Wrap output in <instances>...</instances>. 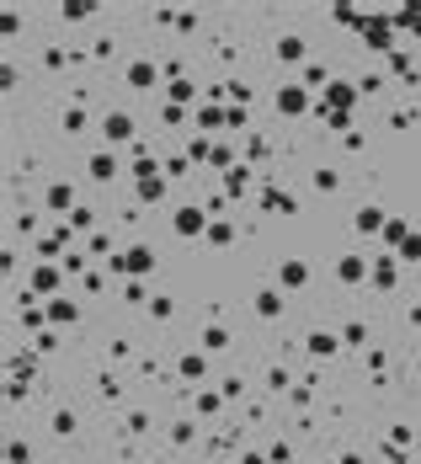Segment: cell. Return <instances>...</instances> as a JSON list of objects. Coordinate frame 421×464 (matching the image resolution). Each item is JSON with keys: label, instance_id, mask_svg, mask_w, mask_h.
<instances>
[{"label": "cell", "instance_id": "7", "mask_svg": "<svg viewBox=\"0 0 421 464\" xmlns=\"http://www.w3.org/2000/svg\"><path fill=\"white\" fill-rule=\"evenodd\" d=\"M128 85H139V91H144V85H155V70H150V64H134V70H128Z\"/></svg>", "mask_w": 421, "mask_h": 464}, {"label": "cell", "instance_id": "2", "mask_svg": "<svg viewBox=\"0 0 421 464\" xmlns=\"http://www.w3.org/2000/svg\"><path fill=\"white\" fill-rule=\"evenodd\" d=\"M150 262H155V256H150L144 245H134L128 256H112V267H123V272H144V267H150Z\"/></svg>", "mask_w": 421, "mask_h": 464}, {"label": "cell", "instance_id": "13", "mask_svg": "<svg viewBox=\"0 0 421 464\" xmlns=\"http://www.w3.org/2000/svg\"><path fill=\"white\" fill-rule=\"evenodd\" d=\"M379 224H384L379 208H362V214H358V230H379Z\"/></svg>", "mask_w": 421, "mask_h": 464}, {"label": "cell", "instance_id": "11", "mask_svg": "<svg viewBox=\"0 0 421 464\" xmlns=\"http://www.w3.org/2000/svg\"><path fill=\"white\" fill-rule=\"evenodd\" d=\"M267 208H278V214H294V198H288V192H267Z\"/></svg>", "mask_w": 421, "mask_h": 464}, {"label": "cell", "instance_id": "8", "mask_svg": "<svg viewBox=\"0 0 421 464\" xmlns=\"http://www.w3.org/2000/svg\"><path fill=\"white\" fill-rule=\"evenodd\" d=\"M278 59H304V43L299 38H283L278 43Z\"/></svg>", "mask_w": 421, "mask_h": 464}, {"label": "cell", "instance_id": "1", "mask_svg": "<svg viewBox=\"0 0 421 464\" xmlns=\"http://www.w3.org/2000/svg\"><path fill=\"white\" fill-rule=\"evenodd\" d=\"M101 134H107L112 144H118V139H128V134H134V118H128V112H107V123H101Z\"/></svg>", "mask_w": 421, "mask_h": 464}, {"label": "cell", "instance_id": "17", "mask_svg": "<svg viewBox=\"0 0 421 464\" xmlns=\"http://www.w3.org/2000/svg\"><path fill=\"white\" fill-rule=\"evenodd\" d=\"M256 310H261V315H278V310H283V299H278V294H261V299H256Z\"/></svg>", "mask_w": 421, "mask_h": 464}, {"label": "cell", "instance_id": "16", "mask_svg": "<svg viewBox=\"0 0 421 464\" xmlns=\"http://www.w3.org/2000/svg\"><path fill=\"white\" fill-rule=\"evenodd\" d=\"M400 256H405V262H416V256H421V235H405V241H400Z\"/></svg>", "mask_w": 421, "mask_h": 464}, {"label": "cell", "instance_id": "5", "mask_svg": "<svg viewBox=\"0 0 421 464\" xmlns=\"http://www.w3.org/2000/svg\"><path fill=\"white\" fill-rule=\"evenodd\" d=\"M48 203H54L59 214H75V192H70V187H48Z\"/></svg>", "mask_w": 421, "mask_h": 464}, {"label": "cell", "instance_id": "12", "mask_svg": "<svg viewBox=\"0 0 421 464\" xmlns=\"http://www.w3.org/2000/svg\"><path fill=\"white\" fill-rule=\"evenodd\" d=\"M181 374H187V379H203V374H208V363H203V358H181Z\"/></svg>", "mask_w": 421, "mask_h": 464}, {"label": "cell", "instance_id": "10", "mask_svg": "<svg viewBox=\"0 0 421 464\" xmlns=\"http://www.w3.org/2000/svg\"><path fill=\"white\" fill-rule=\"evenodd\" d=\"M362 38L373 43V48H389V27H362Z\"/></svg>", "mask_w": 421, "mask_h": 464}, {"label": "cell", "instance_id": "3", "mask_svg": "<svg viewBox=\"0 0 421 464\" xmlns=\"http://www.w3.org/2000/svg\"><path fill=\"white\" fill-rule=\"evenodd\" d=\"M176 235H203V208H181L176 214Z\"/></svg>", "mask_w": 421, "mask_h": 464}, {"label": "cell", "instance_id": "14", "mask_svg": "<svg viewBox=\"0 0 421 464\" xmlns=\"http://www.w3.org/2000/svg\"><path fill=\"white\" fill-rule=\"evenodd\" d=\"M341 278L358 283V278H362V256H347V262H341Z\"/></svg>", "mask_w": 421, "mask_h": 464}, {"label": "cell", "instance_id": "18", "mask_svg": "<svg viewBox=\"0 0 421 464\" xmlns=\"http://www.w3.org/2000/svg\"><path fill=\"white\" fill-rule=\"evenodd\" d=\"M54 321H75V304H64V299H54V310H48Z\"/></svg>", "mask_w": 421, "mask_h": 464}, {"label": "cell", "instance_id": "15", "mask_svg": "<svg viewBox=\"0 0 421 464\" xmlns=\"http://www.w3.org/2000/svg\"><path fill=\"white\" fill-rule=\"evenodd\" d=\"M54 283H59V278H54V272H48V267H38V272H32V288H38V294H48V288H54Z\"/></svg>", "mask_w": 421, "mask_h": 464}, {"label": "cell", "instance_id": "9", "mask_svg": "<svg viewBox=\"0 0 421 464\" xmlns=\"http://www.w3.org/2000/svg\"><path fill=\"white\" fill-rule=\"evenodd\" d=\"M304 278H309V272H304V262H288V267H283V283H288V288H299Z\"/></svg>", "mask_w": 421, "mask_h": 464}, {"label": "cell", "instance_id": "4", "mask_svg": "<svg viewBox=\"0 0 421 464\" xmlns=\"http://www.w3.org/2000/svg\"><path fill=\"white\" fill-rule=\"evenodd\" d=\"M278 112H304V91H299V85L278 91Z\"/></svg>", "mask_w": 421, "mask_h": 464}, {"label": "cell", "instance_id": "6", "mask_svg": "<svg viewBox=\"0 0 421 464\" xmlns=\"http://www.w3.org/2000/svg\"><path fill=\"white\" fill-rule=\"evenodd\" d=\"M112 171H118V155H96V161H91V176H96V182H107Z\"/></svg>", "mask_w": 421, "mask_h": 464}]
</instances>
